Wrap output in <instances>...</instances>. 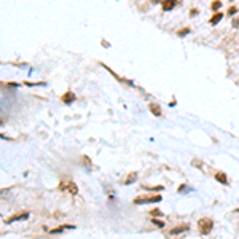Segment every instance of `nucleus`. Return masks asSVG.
I'll return each mask as SVG.
<instances>
[{"label": "nucleus", "instance_id": "10", "mask_svg": "<svg viewBox=\"0 0 239 239\" xmlns=\"http://www.w3.org/2000/svg\"><path fill=\"white\" fill-rule=\"evenodd\" d=\"M136 179H137V174H136V172H132V174L124 180V185H131L132 182H136Z\"/></svg>", "mask_w": 239, "mask_h": 239}, {"label": "nucleus", "instance_id": "13", "mask_svg": "<svg viewBox=\"0 0 239 239\" xmlns=\"http://www.w3.org/2000/svg\"><path fill=\"white\" fill-rule=\"evenodd\" d=\"M151 222H153V225L159 226V228H163V226H164V223H163L161 220H156V218H153V220H151Z\"/></svg>", "mask_w": 239, "mask_h": 239}, {"label": "nucleus", "instance_id": "1", "mask_svg": "<svg viewBox=\"0 0 239 239\" xmlns=\"http://www.w3.org/2000/svg\"><path fill=\"white\" fill-rule=\"evenodd\" d=\"M212 226H214V222L210 218H201L198 222V228H199V233L201 234H209Z\"/></svg>", "mask_w": 239, "mask_h": 239}, {"label": "nucleus", "instance_id": "4", "mask_svg": "<svg viewBox=\"0 0 239 239\" xmlns=\"http://www.w3.org/2000/svg\"><path fill=\"white\" fill-rule=\"evenodd\" d=\"M188 228H190L188 225L175 226V228H172V230H171V234H172V236H175V234H180V233H183V231H188Z\"/></svg>", "mask_w": 239, "mask_h": 239}, {"label": "nucleus", "instance_id": "9", "mask_svg": "<svg viewBox=\"0 0 239 239\" xmlns=\"http://www.w3.org/2000/svg\"><path fill=\"white\" fill-rule=\"evenodd\" d=\"M215 179L220 183H226V175L223 174V172H217V174H215Z\"/></svg>", "mask_w": 239, "mask_h": 239}, {"label": "nucleus", "instance_id": "11", "mask_svg": "<svg viewBox=\"0 0 239 239\" xmlns=\"http://www.w3.org/2000/svg\"><path fill=\"white\" fill-rule=\"evenodd\" d=\"M67 190H69L72 195H77V193H78V188H77L75 183H69V185H67Z\"/></svg>", "mask_w": 239, "mask_h": 239}, {"label": "nucleus", "instance_id": "17", "mask_svg": "<svg viewBox=\"0 0 239 239\" xmlns=\"http://www.w3.org/2000/svg\"><path fill=\"white\" fill-rule=\"evenodd\" d=\"M151 2H153V3H158V0H151Z\"/></svg>", "mask_w": 239, "mask_h": 239}, {"label": "nucleus", "instance_id": "6", "mask_svg": "<svg viewBox=\"0 0 239 239\" xmlns=\"http://www.w3.org/2000/svg\"><path fill=\"white\" fill-rule=\"evenodd\" d=\"M223 19V13H215L212 18H210V24L212 26H215V24H218V22H220Z\"/></svg>", "mask_w": 239, "mask_h": 239}, {"label": "nucleus", "instance_id": "15", "mask_svg": "<svg viewBox=\"0 0 239 239\" xmlns=\"http://www.w3.org/2000/svg\"><path fill=\"white\" fill-rule=\"evenodd\" d=\"M188 32H190V29H182V30H179V35H180V37H183V35H187Z\"/></svg>", "mask_w": 239, "mask_h": 239}, {"label": "nucleus", "instance_id": "3", "mask_svg": "<svg viewBox=\"0 0 239 239\" xmlns=\"http://www.w3.org/2000/svg\"><path fill=\"white\" fill-rule=\"evenodd\" d=\"M175 5H177V0H164L161 6H163V10H164V11H171Z\"/></svg>", "mask_w": 239, "mask_h": 239}, {"label": "nucleus", "instance_id": "14", "mask_svg": "<svg viewBox=\"0 0 239 239\" xmlns=\"http://www.w3.org/2000/svg\"><path fill=\"white\" fill-rule=\"evenodd\" d=\"M236 11H238V8H236V6H230V10H228V14H230V16H233V14L236 13Z\"/></svg>", "mask_w": 239, "mask_h": 239}, {"label": "nucleus", "instance_id": "18", "mask_svg": "<svg viewBox=\"0 0 239 239\" xmlns=\"http://www.w3.org/2000/svg\"><path fill=\"white\" fill-rule=\"evenodd\" d=\"M236 212H239V209H236Z\"/></svg>", "mask_w": 239, "mask_h": 239}, {"label": "nucleus", "instance_id": "16", "mask_svg": "<svg viewBox=\"0 0 239 239\" xmlns=\"http://www.w3.org/2000/svg\"><path fill=\"white\" fill-rule=\"evenodd\" d=\"M163 212H161V210H159V209H153V210H151V215H155V217H156V215H161Z\"/></svg>", "mask_w": 239, "mask_h": 239}, {"label": "nucleus", "instance_id": "7", "mask_svg": "<svg viewBox=\"0 0 239 239\" xmlns=\"http://www.w3.org/2000/svg\"><path fill=\"white\" fill-rule=\"evenodd\" d=\"M148 108L151 110V113H153L155 116H159V115H161V108H159V105H156V104H150V105H148Z\"/></svg>", "mask_w": 239, "mask_h": 239}, {"label": "nucleus", "instance_id": "5", "mask_svg": "<svg viewBox=\"0 0 239 239\" xmlns=\"http://www.w3.org/2000/svg\"><path fill=\"white\" fill-rule=\"evenodd\" d=\"M75 100V94L73 93H65L64 96H62V102H65V104H70V102H73Z\"/></svg>", "mask_w": 239, "mask_h": 239}, {"label": "nucleus", "instance_id": "2", "mask_svg": "<svg viewBox=\"0 0 239 239\" xmlns=\"http://www.w3.org/2000/svg\"><path fill=\"white\" fill-rule=\"evenodd\" d=\"M161 195H155V196H145V198H136L134 199V204H147V202H158L161 201Z\"/></svg>", "mask_w": 239, "mask_h": 239}, {"label": "nucleus", "instance_id": "12", "mask_svg": "<svg viewBox=\"0 0 239 239\" xmlns=\"http://www.w3.org/2000/svg\"><path fill=\"white\" fill-rule=\"evenodd\" d=\"M220 6H222V3H220V2H218V0H215V2L212 3V5H210V8H212L214 11H217L218 8H220Z\"/></svg>", "mask_w": 239, "mask_h": 239}, {"label": "nucleus", "instance_id": "8", "mask_svg": "<svg viewBox=\"0 0 239 239\" xmlns=\"http://www.w3.org/2000/svg\"><path fill=\"white\" fill-rule=\"evenodd\" d=\"M29 217V214L27 212H24V214H21V215H13V217L8 220V223H11V222H16V220H26V218Z\"/></svg>", "mask_w": 239, "mask_h": 239}]
</instances>
